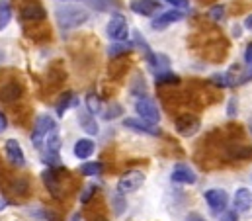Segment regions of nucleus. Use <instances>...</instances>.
<instances>
[{
  "label": "nucleus",
  "instance_id": "nucleus-5",
  "mask_svg": "<svg viewBox=\"0 0 252 221\" xmlns=\"http://www.w3.org/2000/svg\"><path fill=\"white\" fill-rule=\"evenodd\" d=\"M135 111H137V115H139L143 121H149V123H153V125H157V123L160 121V111H158L157 102L151 100V98H147V96L137 100Z\"/></svg>",
  "mask_w": 252,
  "mask_h": 221
},
{
  "label": "nucleus",
  "instance_id": "nucleus-13",
  "mask_svg": "<svg viewBox=\"0 0 252 221\" xmlns=\"http://www.w3.org/2000/svg\"><path fill=\"white\" fill-rule=\"evenodd\" d=\"M170 178H172V182H176V184H195V182H197V174H195L188 165H184V163L174 165Z\"/></svg>",
  "mask_w": 252,
  "mask_h": 221
},
{
  "label": "nucleus",
  "instance_id": "nucleus-29",
  "mask_svg": "<svg viewBox=\"0 0 252 221\" xmlns=\"http://www.w3.org/2000/svg\"><path fill=\"white\" fill-rule=\"evenodd\" d=\"M229 157L231 159H252V147L247 145H237L229 149Z\"/></svg>",
  "mask_w": 252,
  "mask_h": 221
},
{
  "label": "nucleus",
  "instance_id": "nucleus-35",
  "mask_svg": "<svg viewBox=\"0 0 252 221\" xmlns=\"http://www.w3.org/2000/svg\"><path fill=\"white\" fill-rule=\"evenodd\" d=\"M209 18L215 20V22H221V20L225 18V6H221V4L213 6V8L209 10Z\"/></svg>",
  "mask_w": 252,
  "mask_h": 221
},
{
  "label": "nucleus",
  "instance_id": "nucleus-26",
  "mask_svg": "<svg viewBox=\"0 0 252 221\" xmlns=\"http://www.w3.org/2000/svg\"><path fill=\"white\" fill-rule=\"evenodd\" d=\"M59 151H61V137H59V133H57V129H55V131L49 133L47 139H45V153H57V155H59Z\"/></svg>",
  "mask_w": 252,
  "mask_h": 221
},
{
  "label": "nucleus",
  "instance_id": "nucleus-32",
  "mask_svg": "<svg viewBox=\"0 0 252 221\" xmlns=\"http://www.w3.org/2000/svg\"><path fill=\"white\" fill-rule=\"evenodd\" d=\"M112 206H114V214L116 216H122L124 214V210L127 208V202L124 200V194H116V196H112Z\"/></svg>",
  "mask_w": 252,
  "mask_h": 221
},
{
  "label": "nucleus",
  "instance_id": "nucleus-24",
  "mask_svg": "<svg viewBox=\"0 0 252 221\" xmlns=\"http://www.w3.org/2000/svg\"><path fill=\"white\" fill-rule=\"evenodd\" d=\"M217 86H227V88H231V86H237V82H239V78L235 76V74H231V73H217V74H213V78H211Z\"/></svg>",
  "mask_w": 252,
  "mask_h": 221
},
{
  "label": "nucleus",
  "instance_id": "nucleus-43",
  "mask_svg": "<svg viewBox=\"0 0 252 221\" xmlns=\"http://www.w3.org/2000/svg\"><path fill=\"white\" fill-rule=\"evenodd\" d=\"M245 28H247V30H252V14L251 16H247V20H245Z\"/></svg>",
  "mask_w": 252,
  "mask_h": 221
},
{
  "label": "nucleus",
  "instance_id": "nucleus-39",
  "mask_svg": "<svg viewBox=\"0 0 252 221\" xmlns=\"http://www.w3.org/2000/svg\"><path fill=\"white\" fill-rule=\"evenodd\" d=\"M245 63H247V65H252V43H249L247 49H245Z\"/></svg>",
  "mask_w": 252,
  "mask_h": 221
},
{
  "label": "nucleus",
  "instance_id": "nucleus-19",
  "mask_svg": "<svg viewBox=\"0 0 252 221\" xmlns=\"http://www.w3.org/2000/svg\"><path fill=\"white\" fill-rule=\"evenodd\" d=\"M88 6L94 8L96 12H120L122 2L120 0H88Z\"/></svg>",
  "mask_w": 252,
  "mask_h": 221
},
{
  "label": "nucleus",
  "instance_id": "nucleus-16",
  "mask_svg": "<svg viewBox=\"0 0 252 221\" xmlns=\"http://www.w3.org/2000/svg\"><path fill=\"white\" fill-rule=\"evenodd\" d=\"M78 125L88 133V135H98L100 133V125L96 121V117L88 111H80L78 113Z\"/></svg>",
  "mask_w": 252,
  "mask_h": 221
},
{
  "label": "nucleus",
  "instance_id": "nucleus-18",
  "mask_svg": "<svg viewBox=\"0 0 252 221\" xmlns=\"http://www.w3.org/2000/svg\"><path fill=\"white\" fill-rule=\"evenodd\" d=\"M20 96H22V86L14 80L0 88V100H4V102H16Z\"/></svg>",
  "mask_w": 252,
  "mask_h": 221
},
{
  "label": "nucleus",
  "instance_id": "nucleus-33",
  "mask_svg": "<svg viewBox=\"0 0 252 221\" xmlns=\"http://www.w3.org/2000/svg\"><path fill=\"white\" fill-rule=\"evenodd\" d=\"M124 113V108L120 106V104H112V106H108V110L102 111V117L106 119V121H110V119H116V117H120Z\"/></svg>",
  "mask_w": 252,
  "mask_h": 221
},
{
  "label": "nucleus",
  "instance_id": "nucleus-28",
  "mask_svg": "<svg viewBox=\"0 0 252 221\" xmlns=\"http://www.w3.org/2000/svg\"><path fill=\"white\" fill-rule=\"evenodd\" d=\"M12 20V6L6 0H0V30H4Z\"/></svg>",
  "mask_w": 252,
  "mask_h": 221
},
{
  "label": "nucleus",
  "instance_id": "nucleus-17",
  "mask_svg": "<svg viewBox=\"0 0 252 221\" xmlns=\"http://www.w3.org/2000/svg\"><path fill=\"white\" fill-rule=\"evenodd\" d=\"M94 151H96V145H94V141H90V139H78V141L74 143V149H72L74 157H76V159H82V161H86L88 157H92Z\"/></svg>",
  "mask_w": 252,
  "mask_h": 221
},
{
  "label": "nucleus",
  "instance_id": "nucleus-46",
  "mask_svg": "<svg viewBox=\"0 0 252 221\" xmlns=\"http://www.w3.org/2000/svg\"><path fill=\"white\" fill-rule=\"evenodd\" d=\"M94 221H108V220H104V218H98V220H94Z\"/></svg>",
  "mask_w": 252,
  "mask_h": 221
},
{
  "label": "nucleus",
  "instance_id": "nucleus-8",
  "mask_svg": "<svg viewBox=\"0 0 252 221\" xmlns=\"http://www.w3.org/2000/svg\"><path fill=\"white\" fill-rule=\"evenodd\" d=\"M4 155H6V161L16 168H22L26 166V155H24V149L22 145L16 141V139H8L4 143Z\"/></svg>",
  "mask_w": 252,
  "mask_h": 221
},
{
  "label": "nucleus",
  "instance_id": "nucleus-1",
  "mask_svg": "<svg viewBox=\"0 0 252 221\" xmlns=\"http://www.w3.org/2000/svg\"><path fill=\"white\" fill-rule=\"evenodd\" d=\"M55 20L61 30H76L88 22V12L78 6H59L55 10Z\"/></svg>",
  "mask_w": 252,
  "mask_h": 221
},
{
  "label": "nucleus",
  "instance_id": "nucleus-15",
  "mask_svg": "<svg viewBox=\"0 0 252 221\" xmlns=\"http://www.w3.org/2000/svg\"><path fill=\"white\" fill-rule=\"evenodd\" d=\"M233 206L237 212H249L252 208V192L249 188H239L233 198Z\"/></svg>",
  "mask_w": 252,
  "mask_h": 221
},
{
  "label": "nucleus",
  "instance_id": "nucleus-40",
  "mask_svg": "<svg viewBox=\"0 0 252 221\" xmlns=\"http://www.w3.org/2000/svg\"><path fill=\"white\" fill-rule=\"evenodd\" d=\"M6 127H8V119H6V115L0 111V133H4Z\"/></svg>",
  "mask_w": 252,
  "mask_h": 221
},
{
  "label": "nucleus",
  "instance_id": "nucleus-22",
  "mask_svg": "<svg viewBox=\"0 0 252 221\" xmlns=\"http://www.w3.org/2000/svg\"><path fill=\"white\" fill-rule=\"evenodd\" d=\"M74 106H78V98L72 92H66V94L61 96V100L57 102V115H64V111L74 108Z\"/></svg>",
  "mask_w": 252,
  "mask_h": 221
},
{
  "label": "nucleus",
  "instance_id": "nucleus-2",
  "mask_svg": "<svg viewBox=\"0 0 252 221\" xmlns=\"http://www.w3.org/2000/svg\"><path fill=\"white\" fill-rule=\"evenodd\" d=\"M63 174H66L63 166H55V168H45L41 172V180L45 184V188L49 190V194L55 200H63L64 198V184H63Z\"/></svg>",
  "mask_w": 252,
  "mask_h": 221
},
{
  "label": "nucleus",
  "instance_id": "nucleus-4",
  "mask_svg": "<svg viewBox=\"0 0 252 221\" xmlns=\"http://www.w3.org/2000/svg\"><path fill=\"white\" fill-rule=\"evenodd\" d=\"M143 182H145V172L143 170H137V168L127 170L118 180V192L124 194V196L133 194V192H137L143 186Z\"/></svg>",
  "mask_w": 252,
  "mask_h": 221
},
{
  "label": "nucleus",
  "instance_id": "nucleus-25",
  "mask_svg": "<svg viewBox=\"0 0 252 221\" xmlns=\"http://www.w3.org/2000/svg\"><path fill=\"white\" fill-rule=\"evenodd\" d=\"M102 170H104V163H100V161H88L80 166V174H84V176H98V174H102Z\"/></svg>",
  "mask_w": 252,
  "mask_h": 221
},
{
  "label": "nucleus",
  "instance_id": "nucleus-44",
  "mask_svg": "<svg viewBox=\"0 0 252 221\" xmlns=\"http://www.w3.org/2000/svg\"><path fill=\"white\" fill-rule=\"evenodd\" d=\"M6 208H8V200L6 198H0V212L6 210Z\"/></svg>",
  "mask_w": 252,
  "mask_h": 221
},
{
  "label": "nucleus",
  "instance_id": "nucleus-14",
  "mask_svg": "<svg viewBox=\"0 0 252 221\" xmlns=\"http://www.w3.org/2000/svg\"><path fill=\"white\" fill-rule=\"evenodd\" d=\"M22 18L26 22H41L47 18V10L39 2H30L22 8Z\"/></svg>",
  "mask_w": 252,
  "mask_h": 221
},
{
  "label": "nucleus",
  "instance_id": "nucleus-27",
  "mask_svg": "<svg viewBox=\"0 0 252 221\" xmlns=\"http://www.w3.org/2000/svg\"><path fill=\"white\" fill-rule=\"evenodd\" d=\"M155 82L157 84H176V82H180V78L172 71H162V73L155 74Z\"/></svg>",
  "mask_w": 252,
  "mask_h": 221
},
{
  "label": "nucleus",
  "instance_id": "nucleus-11",
  "mask_svg": "<svg viewBox=\"0 0 252 221\" xmlns=\"http://www.w3.org/2000/svg\"><path fill=\"white\" fill-rule=\"evenodd\" d=\"M180 20H184V12L178 10V8H172V10L160 12V14L153 20L151 28H153V30H164V28H168L170 24H176V22H180Z\"/></svg>",
  "mask_w": 252,
  "mask_h": 221
},
{
  "label": "nucleus",
  "instance_id": "nucleus-20",
  "mask_svg": "<svg viewBox=\"0 0 252 221\" xmlns=\"http://www.w3.org/2000/svg\"><path fill=\"white\" fill-rule=\"evenodd\" d=\"M147 63H149V69L155 74L162 73V71H168V65H170V61H168L166 55H155V53H151V55L147 57Z\"/></svg>",
  "mask_w": 252,
  "mask_h": 221
},
{
  "label": "nucleus",
  "instance_id": "nucleus-37",
  "mask_svg": "<svg viewBox=\"0 0 252 221\" xmlns=\"http://www.w3.org/2000/svg\"><path fill=\"white\" fill-rule=\"evenodd\" d=\"M164 2H168V4H172L174 8H178V10H184V8H188V0H164Z\"/></svg>",
  "mask_w": 252,
  "mask_h": 221
},
{
  "label": "nucleus",
  "instance_id": "nucleus-3",
  "mask_svg": "<svg viewBox=\"0 0 252 221\" xmlns=\"http://www.w3.org/2000/svg\"><path fill=\"white\" fill-rule=\"evenodd\" d=\"M55 129H57V121H55L49 113L37 115L35 125H33V131H32V143H33V147L41 149V145H43V141L47 139V135L53 133Z\"/></svg>",
  "mask_w": 252,
  "mask_h": 221
},
{
  "label": "nucleus",
  "instance_id": "nucleus-30",
  "mask_svg": "<svg viewBox=\"0 0 252 221\" xmlns=\"http://www.w3.org/2000/svg\"><path fill=\"white\" fill-rule=\"evenodd\" d=\"M131 94L145 98V94H147V84H145V80H143L141 76H135V80L131 82Z\"/></svg>",
  "mask_w": 252,
  "mask_h": 221
},
{
  "label": "nucleus",
  "instance_id": "nucleus-9",
  "mask_svg": "<svg viewBox=\"0 0 252 221\" xmlns=\"http://www.w3.org/2000/svg\"><path fill=\"white\" fill-rule=\"evenodd\" d=\"M124 127L135 131V133H143V135H151V137H158L160 129L149 121H143L141 117H126L124 119Z\"/></svg>",
  "mask_w": 252,
  "mask_h": 221
},
{
  "label": "nucleus",
  "instance_id": "nucleus-36",
  "mask_svg": "<svg viewBox=\"0 0 252 221\" xmlns=\"http://www.w3.org/2000/svg\"><path fill=\"white\" fill-rule=\"evenodd\" d=\"M237 111H239V108H237V98H231L229 100V108H227V115L229 117H235Z\"/></svg>",
  "mask_w": 252,
  "mask_h": 221
},
{
  "label": "nucleus",
  "instance_id": "nucleus-7",
  "mask_svg": "<svg viewBox=\"0 0 252 221\" xmlns=\"http://www.w3.org/2000/svg\"><path fill=\"white\" fill-rule=\"evenodd\" d=\"M203 198H205L207 206H209L215 214L225 212L227 206H229V194H227L225 190H221V188H211V190H207V192L203 194Z\"/></svg>",
  "mask_w": 252,
  "mask_h": 221
},
{
  "label": "nucleus",
  "instance_id": "nucleus-34",
  "mask_svg": "<svg viewBox=\"0 0 252 221\" xmlns=\"http://www.w3.org/2000/svg\"><path fill=\"white\" fill-rule=\"evenodd\" d=\"M96 192H98V184H88V186L80 192V204H88V202L94 198Z\"/></svg>",
  "mask_w": 252,
  "mask_h": 221
},
{
  "label": "nucleus",
  "instance_id": "nucleus-47",
  "mask_svg": "<svg viewBox=\"0 0 252 221\" xmlns=\"http://www.w3.org/2000/svg\"><path fill=\"white\" fill-rule=\"evenodd\" d=\"M251 131H252V119H251Z\"/></svg>",
  "mask_w": 252,
  "mask_h": 221
},
{
  "label": "nucleus",
  "instance_id": "nucleus-12",
  "mask_svg": "<svg viewBox=\"0 0 252 221\" xmlns=\"http://www.w3.org/2000/svg\"><path fill=\"white\" fill-rule=\"evenodd\" d=\"M129 8H131V12L149 18V16H155L160 12V2L158 0H131Z\"/></svg>",
  "mask_w": 252,
  "mask_h": 221
},
{
  "label": "nucleus",
  "instance_id": "nucleus-31",
  "mask_svg": "<svg viewBox=\"0 0 252 221\" xmlns=\"http://www.w3.org/2000/svg\"><path fill=\"white\" fill-rule=\"evenodd\" d=\"M12 190H14L18 196H28V192H30V182H28V178H16L14 184H12Z\"/></svg>",
  "mask_w": 252,
  "mask_h": 221
},
{
  "label": "nucleus",
  "instance_id": "nucleus-6",
  "mask_svg": "<svg viewBox=\"0 0 252 221\" xmlns=\"http://www.w3.org/2000/svg\"><path fill=\"white\" fill-rule=\"evenodd\" d=\"M106 34H108L112 39H116V41H127V36H129L127 20L122 16V14H114L112 20L108 22Z\"/></svg>",
  "mask_w": 252,
  "mask_h": 221
},
{
  "label": "nucleus",
  "instance_id": "nucleus-21",
  "mask_svg": "<svg viewBox=\"0 0 252 221\" xmlns=\"http://www.w3.org/2000/svg\"><path fill=\"white\" fill-rule=\"evenodd\" d=\"M84 104H86V111L92 113V115H98V113L104 111V102H102V98H100L98 94H94V92H90V94L84 98Z\"/></svg>",
  "mask_w": 252,
  "mask_h": 221
},
{
  "label": "nucleus",
  "instance_id": "nucleus-45",
  "mask_svg": "<svg viewBox=\"0 0 252 221\" xmlns=\"http://www.w3.org/2000/svg\"><path fill=\"white\" fill-rule=\"evenodd\" d=\"M70 221H82V218H80V214H74V216L70 218Z\"/></svg>",
  "mask_w": 252,
  "mask_h": 221
},
{
  "label": "nucleus",
  "instance_id": "nucleus-42",
  "mask_svg": "<svg viewBox=\"0 0 252 221\" xmlns=\"http://www.w3.org/2000/svg\"><path fill=\"white\" fill-rule=\"evenodd\" d=\"M186 221H205L199 214H189L188 218H186Z\"/></svg>",
  "mask_w": 252,
  "mask_h": 221
},
{
  "label": "nucleus",
  "instance_id": "nucleus-23",
  "mask_svg": "<svg viewBox=\"0 0 252 221\" xmlns=\"http://www.w3.org/2000/svg\"><path fill=\"white\" fill-rule=\"evenodd\" d=\"M131 49H133V43L131 41H118V43H112L110 45L108 55L112 57V59H120L122 55H127Z\"/></svg>",
  "mask_w": 252,
  "mask_h": 221
},
{
  "label": "nucleus",
  "instance_id": "nucleus-10",
  "mask_svg": "<svg viewBox=\"0 0 252 221\" xmlns=\"http://www.w3.org/2000/svg\"><path fill=\"white\" fill-rule=\"evenodd\" d=\"M176 131L182 137H191L199 131V119L191 113H182L176 117Z\"/></svg>",
  "mask_w": 252,
  "mask_h": 221
},
{
  "label": "nucleus",
  "instance_id": "nucleus-41",
  "mask_svg": "<svg viewBox=\"0 0 252 221\" xmlns=\"http://www.w3.org/2000/svg\"><path fill=\"white\" fill-rule=\"evenodd\" d=\"M251 78H252V67L245 73V74H243V76H241V78H239V82H249Z\"/></svg>",
  "mask_w": 252,
  "mask_h": 221
},
{
  "label": "nucleus",
  "instance_id": "nucleus-38",
  "mask_svg": "<svg viewBox=\"0 0 252 221\" xmlns=\"http://www.w3.org/2000/svg\"><path fill=\"white\" fill-rule=\"evenodd\" d=\"M221 221H239L237 210H235V212H223V216H221Z\"/></svg>",
  "mask_w": 252,
  "mask_h": 221
}]
</instances>
